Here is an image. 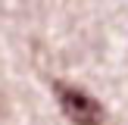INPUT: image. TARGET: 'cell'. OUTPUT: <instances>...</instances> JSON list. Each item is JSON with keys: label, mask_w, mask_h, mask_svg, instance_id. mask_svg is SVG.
Masks as SVG:
<instances>
[{"label": "cell", "mask_w": 128, "mask_h": 125, "mask_svg": "<svg viewBox=\"0 0 128 125\" xmlns=\"http://www.w3.org/2000/svg\"><path fill=\"white\" fill-rule=\"evenodd\" d=\"M53 94L60 100V110L72 125H103V106L94 97H88L81 88L66 84V81H53Z\"/></svg>", "instance_id": "1"}]
</instances>
